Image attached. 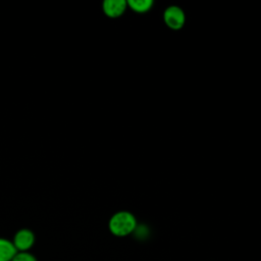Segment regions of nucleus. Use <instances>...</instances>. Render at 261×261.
<instances>
[{
    "instance_id": "obj_1",
    "label": "nucleus",
    "mask_w": 261,
    "mask_h": 261,
    "mask_svg": "<svg viewBox=\"0 0 261 261\" xmlns=\"http://www.w3.org/2000/svg\"><path fill=\"white\" fill-rule=\"evenodd\" d=\"M109 230L116 237H125L137 228L136 217L127 211H119L113 214L108 223Z\"/></svg>"
},
{
    "instance_id": "obj_2",
    "label": "nucleus",
    "mask_w": 261,
    "mask_h": 261,
    "mask_svg": "<svg viewBox=\"0 0 261 261\" xmlns=\"http://www.w3.org/2000/svg\"><path fill=\"white\" fill-rule=\"evenodd\" d=\"M35 233L29 228H20L17 230L12 240V243L17 252H29L35 245Z\"/></svg>"
},
{
    "instance_id": "obj_3",
    "label": "nucleus",
    "mask_w": 261,
    "mask_h": 261,
    "mask_svg": "<svg viewBox=\"0 0 261 261\" xmlns=\"http://www.w3.org/2000/svg\"><path fill=\"white\" fill-rule=\"evenodd\" d=\"M163 19L165 24L172 30H179L184 27L186 21V15L181 8L172 5L168 6L163 13Z\"/></svg>"
},
{
    "instance_id": "obj_4",
    "label": "nucleus",
    "mask_w": 261,
    "mask_h": 261,
    "mask_svg": "<svg viewBox=\"0 0 261 261\" xmlns=\"http://www.w3.org/2000/svg\"><path fill=\"white\" fill-rule=\"evenodd\" d=\"M126 6V1L124 0H105L102 4V9L108 17L116 18L123 14Z\"/></svg>"
},
{
    "instance_id": "obj_5",
    "label": "nucleus",
    "mask_w": 261,
    "mask_h": 261,
    "mask_svg": "<svg viewBox=\"0 0 261 261\" xmlns=\"http://www.w3.org/2000/svg\"><path fill=\"white\" fill-rule=\"evenodd\" d=\"M17 253L12 241L0 238V261H11Z\"/></svg>"
},
{
    "instance_id": "obj_6",
    "label": "nucleus",
    "mask_w": 261,
    "mask_h": 261,
    "mask_svg": "<svg viewBox=\"0 0 261 261\" xmlns=\"http://www.w3.org/2000/svg\"><path fill=\"white\" fill-rule=\"evenodd\" d=\"M126 5L134 11L143 13L151 9L153 6L152 0H128L126 1Z\"/></svg>"
},
{
    "instance_id": "obj_7",
    "label": "nucleus",
    "mask_w": 261,
    "mask_h": 261,
    "mask_svg": "<svg viewBox=\"0 0 261 261\" xmlns=\"http://www.w3.org/2000/svg\"><path fill=\"white\" fill-rule=\"evenodd\" d=\"M11 261H38L36 256L29 252H17Z\"/></svg>"
}]
</instances>
